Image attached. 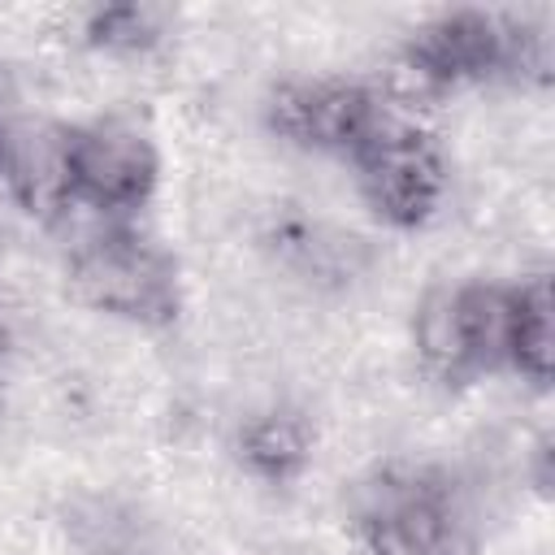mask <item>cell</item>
Returning a JSON list of instances; mask_svg holds the SVG:
<instances>
[{
  "instance_id": "obj_2",
  "label": "cell",
  "mask_w": 555,
  "mask_h": 555,
  "mask_svg": "<svg viewBox=\"0 0 555 555\" xmlns=\"http://www.w3.org/2000/svg\"><path fill=\"white\" fill-rule=\"evenodd\" d=\"M351 160L373 212L403 230L429 221L447 191V165L438 143L395 117H382L373 134L351 152Z\"/></svg>"
},
{
  "instance_id": "obj_5",
  "label": "cell",
  "mask_w": 555,
  "mask_h": 555,
  "mask_svg": "<svg viewBox=\"0 0 555 555\" xmlns=\"http://www.w3.org/2000/svg\"><path fill=\"white\" fill-rule=\"evenodd\" d=\"M382 104L369 87L343 78H312V82H282L269 100V121L291 143L317 152H356L373 126L382 121Z\"/></svg>"
},
{
  "instance_id": "obj_11",
  "label": "cell",
  "mask_w": 555,
  "mask_h": 555,
  "mask_svg": "<svg viewBox=\"0 0 555 555\" xmlns=\"http://www.w3.org/2000/svg\"><path fill=\"white\" fill-rule=\"evenodd\" d=\"M0 343H4V334H0Z\"/></svg>"
},
{
  "instance_id": "obj_3",
  "label": "cell",
  "mask_w": 555,
  "mask_h": 555,
  "mask_svg": "<svg viewBox=\"0 0 555 555\" xmlns=\"http://www.w3.org/2000/svg\"><path fill=\"white\" fill-rule=\"evenodd\" d=\"M507 308L512 286H455L425 299L416 312V351L442 377L494 369L507 356Z\"/></svg>"
},
{
  "instance_id": "obj_7",
  "label": "cell",
  "mask_w": 555,
  "mask_h": 555,
  "mask_svg": "<svg viewBox=\"0 0 555 555\" xmlns=\"http://www.w3.org/2000/svg\"><path fill=\"white\" fill-rule=\"evenodd\" d=\"M4 173L17 204L52 221L74 204V173H69V130L65 126H26L4 147Z\"/></svg>"
},
{
  "instance_id": "obj_1",
  "label": "cell",
  "mask_w": 555,
  "mask_h": 555,
  "mask_svg": "<svg viewBox=\"0 0 555 555\" xmlns=\"http://www.w3.org/2000/svg\"><path fill=\"white\" fill-rule=\"evenodd\" d=\"M69 286L82 304L126 321H169L178 308L173 264L130 230H104L69 260Z\"/></svg>"
},
{
  "instance_id": "obj_4",
  "label": "cell",
  "mask_w": 555,
  "mask_h": 555,
  "mask_svg": "<svg viewBox=\"0 0 555 555\" xmlns=\"http://www.w3.org/2000/svg\"><path fill=\"white\" fill-rule=\"evenodd\" d=\"M369 555H455V512L438 481L390 473L369 490L360 512Z\"/></svg>"
},
{
  "instance_id": "obj_9",
  "label": "cell",
  "mask_w": 555,
  "mask_h": 555,
  "mask_svg": "<svg viewBox=\"0 0 555 555\" xmlns=\"http://www.w3.org/2000/svg\"><path fill=\"white\" fill-rule=\"evenodd\" d=\"M238 451L247 460L251 473L269 477V481H286L304 468L308 460V429L295 421V416H282V412H269V416H256L243 438H238Z\"/></svg>"
},
{
  "instance_id": "obj_6",
  "label": "cell",
  "mask_w": 555,
  "mask_h": 555,
  "mask_svg": "<svg viewBox=\"0 0 555 555\" xmlns=\"http://www.w3.org/2000/svg\"><path fill=\"white\" fill-rule=\"evenodd\" d=\"M69 173H74V199H87L104 212H130L156 186V152L139 130L117 121L74 126Z\"/></svg>"
},
{
  "instance_id": "obj_10",
  "label": "cell",
  "mask_w": 555,
  "mask_h": 555,
  "mask_svg": "<svg viewBox=\"0 0 555 555\" xmlns=\"http://www.w3.org/2000/svg\"><path fill=\"white\" fill-rule=\"evenodd\" d=\"M165 26V13L152 9V4H139V0H126V4H104L87 17V39L95 48H108V52H139L147 43H156Z\"/></svg>"
},
{
  "instance_id": "obj_8",
  "label": "cell",
  "mask_w": 555,
  "mask_h": 555,
  "mask_svg": "<svg viewBox=\"0 0 555 555\" xmlns=\"http://www.w3.org/2000/svg\"><path fill=\"white\" fill-rule=\"evenodd\" d=\"M555 360V330H551V282L542 273L512 286L507 308V356L503 364L516 369L525 382L546 386Z\"/></svg>"
}]
</instances>
